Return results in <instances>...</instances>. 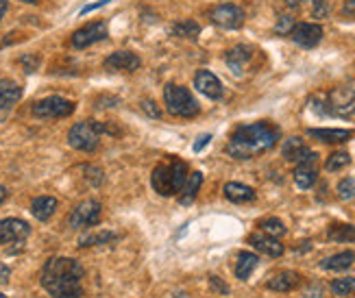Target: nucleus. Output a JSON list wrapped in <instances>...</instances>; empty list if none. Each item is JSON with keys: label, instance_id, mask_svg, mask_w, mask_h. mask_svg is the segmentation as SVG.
<instances>
[{"label": "nucleus", "instance_id": "obj_9", "mask_svg": "<svg viewBox=\"0 0 355 298\" xmlns=\"http://www.w3.org/2000/svg\"><path fill=\"white\" fill-rule=\"evenodd\" d=\"M31 235V227L20 218H5L0 220V246L5 244H24Z\"/></svg>", "mask_w": 355, "mask_h": 298}, {"label": "nucleus", "instance_id": "obj_18", "mask_svg": "<svg viewBox=\"0 0 355 298\" xmlns=\"http://www.w3.org/2000/svg\"><path fill=\"white\" fill-rule=\"evenodd\" d=\"M253 59V49L251 46H236V49H231L225 57L227 66L231 68L234 74H242V70L251 64Z\"/></svg>", "mask_w": 355, "mask_h": 298}, {"label": "nucleus", "instance_id": "obj_8", "mask_svg": "<svg viewBox=\"0 0 355 298\" xmlns=\"http://www.w3.org/2000/svg\"><path fill=\"white\" fill-rule=\"evenodd\" d=\"M325 112L334 116H351L355 112V89L336 87L325 96Z\"/></svg>", "mask_w": 355, "mask_h": 298}, {"label": "nucleus", "instance_id": "obj_42", "mask_svg": "<svg viewBox=\"0 0 355 298\" xmlns=\"http://www.w3.org/2000/svg\"><path fill=\"white\" fill-rule=\"evenodd\" d=\"M5 198H7V190H5L3 185H0V205H3V202H5Z\"/></svg>", "mask_w": 355, "mask_h": 298}, {"label": "nucleus", "instance_id": "obj_7", "mask_svg": "<svg viewBox=\"0 0 355 298\" xmlns=\"http://www.w3.org/2000/svg\"><path fill=\"white\" fill-rule=\"evenodd\" d=\"M101 202L98 200H83L79 202L68 216V225L72 229H87L94 227L101 220Z\"/></svg>", "mask_w": 355, "mask_h": 298}, {"label": "nucleus", "instance_id": "obj_14", "mask_svg": "<svg viewBox=\"0 0 355 298\" xmlns=\"http://www.w3.org/2000/svg\"><path fill=\"white\" fill-rule=\"evenodd\" d=\"M282 152H284L286 159L292 161V164H303V161H314V159H318V155L307 148L303 144L301 137H290V139H286L284 146H282Z\"/></svg>", "mask_w": 355, "mask_h": 298}, {"label": "nucleus", "instance_id": "obj_33", "mask_svg": "<svg viewBox=\"0 0 355 298\" xmlns=\"http://www.w3.org/2000/svg\"><path fill=\"white\" fill-rule=\"evenodd\" d=\"M198 33H200V28H198V24H196V22H192V20H185V22L175 24V35H179V37L196 40V37H198Z\"/></svg>", "mask_w": 355, "mask_h": 298}, {"label": "nucleus", "instance_id": "obj_4", "mask_svg": "<svg viewBox=\"0 0 355 298\" xmlns=\"http://www.w3.org/2000/svg\"><path fill=\"white\" fill-rule=\"evenodd\" d=\"M164 100H166V109L171 116H177V118H194L198 116L200 112V105L196 103V98L192 94L181 87V85H166L164 89Z\"/></svg>", "mask_w": 355, "mask_h": 298}, {"label": "nucleus", "instance_id": "obj_44", "mask_svg": "<svg viewBox=\"0 0 355 298\" xmlns=\"http://www.w3.org/2000/svg\"><path fill=\"white\" fill-rule=\"evenodd\" d=\"M0 298H7V296H5V294H0Z\"/></svg>", "mask_w": 355, "mask_h": 298}, {"label": "nucleus", "instance_id": "obj_23", "mask_svg": "<svg viewBox=\"0 0 355 298\" xmlns=\"http://www.w3.org/2000/svg\"><path fill=\"white\" fill-rule=\"evenodd\" d=\"M225 198L231 200V202H238V205H242V202H251L255 200V190L249 185H244V183H227L225 185Z\"/></svg>", "mask_w": 355, "mask_h": 298}, {"label": "nucleus", "instance_id": "obj_43", "mask_svg": "<svg viewBox=\"0 0 355 298\" xmlns=\"http://www.w3.org/2000/svg\"><path fill=\"white\" fill-rule=\"evenodd\" d=\"M20 3H28V5H35V3H40V0H20Z\"/></svg>", "mask_w": 355, "mask_h": 298}, {"label": "nucleus", "instance_id": "obj_26", "mask_svg": "<svg viewBox=\"0 0 355 298\" xmlns=\"http://www.w3.org/2000/svg\"><path fill=\"white\" fill-rule=\"evenodd\" d=\"M355 261V253L351 250H345V253H338V255H331L327 259L320 261V268L322 270H334V272H340V270H347L351 268Z\"/></svg>", "mask_w": 355, "mask_h": 298}, {"label": "nucleus", "instance_id": "obj_22", "mask_svg": "<svg viewBox=\"0 0 355 298\" xmlns=\"http://www.w3.org/2000/svg\"><path fill=\"white\" fill-rule=\"evenodd\" d=\"M200 185H203V172H192V175H188V179H185L181 192H179V202L181 205H192Z\"/></svg>", "mask_w": 355, "mask_h": 298}, {"label": "nucleus", "instance_id": "obj_12", "mask_svg": "<svg viewBox=\"0 0 355 298\" xmlns=\"http://www.w3.org/2000/svg\"><path fill=\"white\" fill-rule=\"evenodd\" d=\"M107 37V26L105 22H92L81 26L79 30H74L72 35V46L74 49H87V46L96 44Z\"/></svg>", "mask_w": 355, "mask_h": 298}, {"label": "nucleus", "instance_id": "obj_5", "mask_svg": "<svg viewBox=\"0 0 355 298\" xmlns=\"http://www.w3.org/2000/svg\"><path fill=\"white\" fill-rule=\"evenodd\" d=\"M101 135H103V127L94 120H85L74 124V127L68 131V144L74 150H83V152H94L101 144Z\"/></svg>", "mask_w": 355, "mask_h": 298}, {"label": "nucleus", "instance_id": "obj_27", "mask_svg": "<svg viewBox=\"0 0 355 298\" xmlns=\"http://www.w3.org/2000/svg\"><path fill=\"white\" fill-rule=\"evenodd\" d=\"M257 263H259V257L255 253H246L244 250V253L238 255V261H236V277L240 281H246L257 268Z\"/></svg>", "mask_w": 355, "mask_h": 298}, {"label": "nucleus", "instance_id": "obj_37", "mask_svg": "<svg viewBox=\"0 0 355 298\" xmlns=\"http://www.w3.org/2000/svg\"><path fill=\"white\" fill-rule=\"evenodd\" d=\"M209 139H211V135L209 133H205V135H200L196 142H194V152H200V148H205L207 144H209Z\"/></svg>", "mask_w": 355, "mask_h": 298}, {"label": "nucleus", "instance_id": "obj_28", "mask_svg": "<svg viewBox=\"0 0 355 298\" xmlns=\"http://www.w3.org/2000/svg\"><path fill=\"white\" fill-rule=\"evenodd\" d=\"M327 235L331 242H355V227L353 225H331Z\"/></svg>", "mask_w": 355, "mask_h": 298}, {"label": "nucleus", "instance_id": "obj_16", "mask_svg": "<svg viewBox=\"0 0 355 298\" xmlns=\"http://www.w3.org/2000/svg\"><path fill=\"white\" fill-rule=\"evenodd\" d=\"M249 244L268 257H282L284 255V244L277 238H272V235H266V233H253L249 238Z\"/></svg>", "mask_w": 355, "mask_h": 298}, {"label": "nucleus", "instance_id": "obj_38", "mask_svg": "<svg viewBox=\"0 0 355 298\" xmlns=\"http://www.w3.org/2000/svg\"><path fill=\"white\" fill-rule=\"evenodd\" d=\"M209 283H211V288H214V290H218V292H223V294H227V292H229V288L223 283V281H218V277H211V279H209Z\"/></svg>", "mask_w": 355, "mask_h": 298}, {"label": "nucleus", "instance_id": "obj_32", "mask_svg": "<svg viewBox=\"0 0 355 298\" xmlns=\"http://www.w3.org/2000/svg\"><path fill=\"white\" fill-rule=\"evenodd\" d=\"M110 240H116V233L112 231H101V233H92V235H83L79 240V246H96V244H105Z\"/></svg>", "mask_w": 355, "mask_h": 298}, {"label": "nucleus", "instance_id": "obj_41", "mask_svg": "<svg viewBox=\"0 0 355 298\" xmlns=\"http://www.w3.org/2000/svg\"><path fill=\"white\" fill-rule=\"evenodd\" d=\"M7 7H9L7 0H0V20H3V15L7 13Z\"/></svg>", "mask_w": 355, "mask_h": 298}, {"label": "nucleus", "instance_id": "obj_34", "mask_svg": "<svg viewBox=\"0 0 355 298\" xmlns=\"http://www.w3.org/2000/svg\"><path fill=\"white\" fill-rule=\"evenodd\" d=\"M338 196H340L343 200L355 198V179L353 177H347V179H343L340 183H338Z\"/></svg>", "mask_w": 355, "mask_h": 298}, {"label": "nucleus", "instance_id": "obj_31", "mask_svg": "<svg viewBox=\"0 0 355 298\" xmlns=\"http://www.w3.org/2000/svg\"><path fill=\"white\" fill-rule=\"evenodd\" d=\"M349 164H351V155L345 152V150H338V152L329 155V159L325 161V168H327L329 172H338V170L347 168Z\"/></svg>", "mask_w": 355, "mask_h": 298}, {"label": "nucleus", "instance_id": "obj_1", "mask_svg": "<svg viewBox=\"0 0 355 298\" xmlns=\"http://www.w3.org/2000/svg\"><path fill=\"white\" fill-rule=\"evenodd\" d=\"M83 265L70 257H53L42 268V288L53 298H79L83 294Z\"/></svg>", "mask_w": 355, "mask_h": 298}, {"label": "nucleus", "instance_id": "obj_36", "mask_svg": "<svg viewBox=\"0 0 355 298\" xmlns=\"http://www.w3.org/2000/svg\"><path fill=\"white\" fill-rule=\"evenodd\" d=\"M142 107H144V112H146L148 116L159 118V109L155 107V103H153V100H144V103H142Z\"/></svg>", "mask_w": 355, "mask_h": 298}, {"label": "nucleus", "instance_id": "obj_25", "mask_svg": "<svg viewBox=\"0 0 355 298\" xmlns=\"http://www.w3.org/2000/svg\"><path fill=\"white\" fill-rule=\"evenodd\" d=\"M22 98V87L7 78H0V109H9Z\"/></svg>", "mask_w": 355, "mask_h": 298}, {"label": "nucleus", "instance_id": "obj_30", "mask_svg": "<svg viewBox=\"0 0 355 298\" xmlns=\"http://www.w3.org/2000/svg\"><path fill=\"white\" fill-rule=\"evenodd\" d=\"M331 292L336 296H353L355 294V279L353 277L336 279L334 283H331Z\"/></svg>", "mask_w": 355, "mask_h": 298}, {"label": "nucleus", "instance_id": "obj_2", "mask_svg": "<svg viewBox=\"0 0 355 298\" xmlns=\"http://www.w3.org/2000/svg\"><path fill=\"white\" fill-rule=\"evenodd\" d=\"M279 142V129L268 122L242 124L229 137L227 152L234 159H251L261 152H268Z\"/></svg>", "mask_w": 355, "mask_h": 298}, {"label": "nucleus", "instance_id": "obj_24", "mask_svg": "<svg viewBox=\"0 0 355 298\" xmlns=\"http://www.w3.org/2000/svg\"><path fill=\"white\" fill-rule=\"evenodd\" d=\"M307 135L316 137V139H320V142H325V144H343V142H349L353 133L347 131V129H310V131H307Z\"/></svg>", "mask_w": 355, "mask_h": 298}, {"label": "nucleus", "instance_id": "obj_13", "mask_svg": "<svg viewBox=\"0 0 355 298\" xmlns=\"http://www.w3.org/2000/svg\"><path fill=\"white\" fill-rule=\"evenodd\" d=\"M194 87L203 94V96L211 98V100H218L223 98V83L220 78L216 76L214 72L209 70H198L196 76H194Z\"/></svg>", "mask_w": 355, "mask_h": 298}, {"label": "nucleus", "instance_id": "obj_20", "mask_svg": "<svg viewBox=\"0 0 355 298\" xmlns=\"http://www.w3.org/2000/svg\"><path fill=\"white\" fill-rule=\"evenodd\" d=\"M57 205L59 202L53 196H37L31 202V213H33L40 222H46V220H51L53 213L57 211Z\"/></svg>", "mask_w": 355, "mask_h": 298}, {"label": "nucleus", "instance_id": "obj_10", "mask_svg": "<svg viewBox=\"0 0 355 298\" xmlns=\"http://www.w3.org/2000/svg\"><path fill=\"white\" fill-rule=\"evenodd\" d=\"M209 18L216 26L227 28V30H236L244 24V11L238 5H218L211 13Z\"/></svg>", "mask_w": 355, "mask_h": 298}, {"label": "nucleus", "instance_id": "obj_39", "mask_svg": "<svg viewBox=\"0 0 355 298\" xmlns=\"http://www.w3.org/2000/svg\"><path fill=\"white\" fill-rule=\"evenodd\" d=\"M112 0H98V3H92V5H87V7H83V11L81 13H89V11H94V9H98V7H105V5H110Z\"/></svg>", "mask_w": 355, "mask_h": 298}, {"label": "nucleus", "instance_id": "obj_19", "mask_svg": "<svg viewBox=\"0 0 355 298\" xmlns=\"http://www.w3.org/2000/svg\"><path fill=\"white\" fill-rule=\"evenodd\" d=\"M301 283V274L299 272H292V270H284V272H277L266 281V288L275 290V292H290L295 290Z\"/></svg>", "mask_w": 355, "mask_h": 298}, {"label": "nucleus", "instance_id": "obj_21", "mask_svg": "<svg viewBox=\"0 0 355 298\" xmlns=\"http://www.w3.org/2000/svg\"><path fill=\"white\" fill-rule=\"evenodd\" d=\"M316 161H318V159L297 164V170H295V183L301 187V190H310V187H314V183H316V179H318Z\"/></svg>", "mask_w": 355, "mask_h": 298}, {"label": "nucleus", "instance_id": "obj_6", "mask_svg": "<svg viewBox=\"0 0 355 298\" xmlns=\"http://www.w3.org/2000/svg\"><path fill=\"white\" fill-rule=\"evenodd\" d=\"M72 112H74V103L64 96H49V98H42L33 105V116L46 118V120L68 118Z\"/></svg>", "mask_w": 355, "mask_h": 298}, {"label": "nucleus", "instance_id": "obj_29", "mask_svg": "<svg viewBox=\"0 0 355 298\" xmlns=\"http://www.w3.org/2000/svg\"><path fill=\"white\" fill-rule=\"evenodd\" d=\"M259 229H261V233L272 235V238H277V240H279L282 235H286V231H288L279 218H266V220L259 222Z\"/></svg>", "mask_w": 355, "mask_h": 298}, {"label": "nucleus", "instance_id": "obj_40", "mask_svg": "<svg viewBox=\"0 0 355 298\" xmlns=\"http://www.w3.org/2000/svg\"><path fill=\"white\" fill-rule=\"evenodd\" d=\"M343 11H345V15H355V0H347Z\"/></svg>", "mask_w": 355, "mask_h": 298}, {"label": "nucleus", "instance_id": "obj_11", "mask_svg": "<svg viewBox=\"0 0 355 298\" xmlns=\"http://www.w3.org/2000/svg\"><path fill=\"white\" fill-rule=\"evenodd\" d=\"M290 37L295 44L303 46V49H314L322 40V28L320 24H314V22H299L292 26Z\"/></svg>", "mask_w": 355, "mask_h": 298}, {"label": "nucleus", "instance_id": "obj_15", "mask_svg": "<svg viewBox=\"0 0 355 298\" xmlns=\"http://www.w3.org/2000/svg\"><path fill=\"white\" fill-rule=\"evenodd\" d=\"M142 66V61L137 55L129 53V51H118L114 55H110L105 59V68L107 70H122V72H135L137 68Z\"/></svg>", "mask_w": 355, "mask_h": 298}, {"label": "nucleus", "instance_id": "obj_17", "mask_svg": "<svg viewBox=\"0 0 355 298\" xmlns=\"http://www.w3.org/2000/svg\"><path fill=\"white\" fill-rule=\"evenodd\" d=\"M286 5L292 11H305V13H310L312 18H316V20L327 18V13H329V7H327L325 0H286Z\"/></svg>", "mask_w": 355, "mask_h": 298}, {"label": "nucleus", "instance_id": "obj_35", "mask_svg": "<svg viewBox=\"0 0 355 298\" xmlns=\"http://www.w3.org/2000/svg\"><path fill=\"white\" fill-rule=\"evenodd\" d=\"M297 22H295V18L292 15H279V22H277V26H275V30L279 35H290V30H292V26H295Z\"/></svg>", "mask_w": 355, "mask_h": 298}, {"label": "nucleus", "instance_id": "obj_3", "mask_svg": "<svg viewBox=\"0 0 355 298\" xmlns=\"http://www.w3.org/2000/svg\"><path fill=\"white\" fill-rule=\"evenodd\" d=\"M185 179H188V164L173 159L171 164H159L153 170L150 185L162 196H175L181 192Z\"/></svg>", "mask_w": 355, "mask_h": 298}]
</instances>
